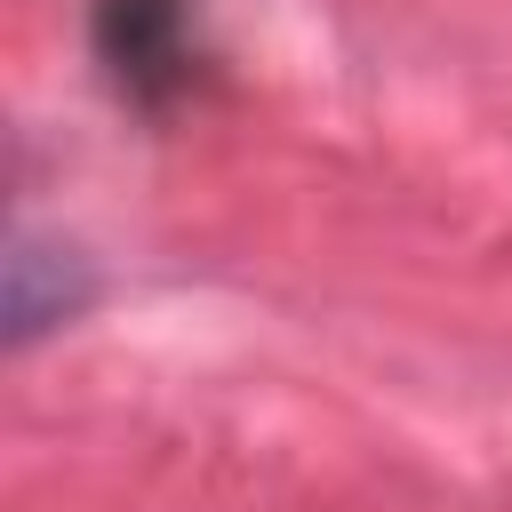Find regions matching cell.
<instances>
[{
  "label": "cell",
  "instance_id": "1",
  "mask_svg": "<svg viewBox=\"0 0 512 512\" xmlns=\"http://www.w3.org/2000/svg\"><path fill=\"white\" fill-rule=\"evenodd\" d=\"M88 40H96L104 80H112L136 112H168V104L192 88V72H200L192 0H96Z\"/></svg>",
  "mask_w": 512,
  "mask_h": 512
},
{
  "label": "cell",
  "instance_id": "2",
  "mask_svg": "<svg viewBox=\"0 0 512 512\" xmlns=\"http://www.w3.org/2000/svg\"><path fill=\"white\" fill-rule=\"evenodd\" d=\"M96 264L72 248V240H48V232H8V256H0V344L24 352L40 344L48 328H72L88 304H96Z\"/></svg>",
  "mask_w": 512,
  "mask_h": 512
}]
</instances>
